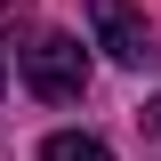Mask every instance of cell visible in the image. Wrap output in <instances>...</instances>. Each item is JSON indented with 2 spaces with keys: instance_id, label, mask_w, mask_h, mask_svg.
<instances>
[{
  "instance_id": "6da1fadb",
  "label": "cell",
  "mask_w": 161,
  "mask_h": 161,
  "mask_svg": "<svg viewBox=\"0 0 161 161\" xmlns=\"http://www.w3.org/2000/svg\"><path fill=\"white\" fill-rule=\"evenodd\" d=\"M24 89L48 105H73L80 89H89V57H80L73 32H40L32 48H24Z\"/></svg>"
},
{
  "instance_id": "7a4b0ae2",
  "label": "cell",
  "mask_w": 161,
  "mask_h": 161,
  "mask_svg": "<svg viewBox=\"0 0 161 161\" xmlns=\"http://www.w3.org/2000/svg\"><path fill=\"white\" fill-rule=\"evenodd\" d=\"M89 24H97V48L113 64H153L161 48H153V24L129 8V0H89Z\"/></svg>"
},
{
  "instance_id": "3957f363",
  "label": "cell",
  "mask_w": 161,
  "mask_h": 161,
  "mask_svg": "<svg viewBox=\"0 0 161 161\" xmlns=\"http://www.w3.org/2000/svg\"><path fill=\"white\" fill-rule=\"evenodd\" d=\"M40 161H113L105 137H80V129H57V137L40 145Z\"/></svg>"
},
{
  "instance_id": "277c9868",
  "label": "cell",
  "mask_w": 161,
  "mask_h": 161,
  "mask_svg": "<svg viewBox=\"0 0 161 161\" xmlns=\"http://www.w3.org/2000/svg\"><path fill=\"white\" fill-rule=\"evenodd\" d=\"M16 16H24V0H8V8H0V32H8ZM0 89H8V64H0Z\"/></svg>"
},
{
  "instance_id": "5b68a950",
  "label": "cell",
  "mask_w": 161,
  "mask_h": 161,
  "mask_svg": "<svg viewBox=\"0 0 161 161\" xmlns=\"http://www.w3.org/2000/svg\"><path fill=\"white\" fill-rule=\"evenodd\" d=\"M145 137H153V145H161V97H153V105H145Z\"/></svg>"
}]
</instances>
